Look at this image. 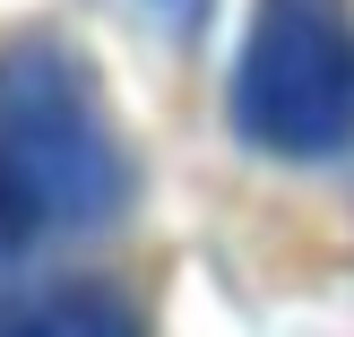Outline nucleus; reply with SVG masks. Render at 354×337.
Wrapping results in <instances>:
<instances>
[{"instance_id":"7ed1b4c3","label":"nucleus","mask_w":354,"mask_h":337,"mask_svg":"<svg viewBox=\"0 0 354 337\" xmlns=\"http://www.w3.org/2000/svg\"><path fill=\"white\" fill-rule=\"evenodd\" d=\"M0 337H138V311L121 294H95V286H69V294H44V303L9 311Z\"/></svg>"},{"instance_id":"f03ea898","label":"nucleus","mask_w":354,"mask_h":337,"mask_svg":"<svg viewBox=\"0 0 354 337\" xmlns=\"http://www.w3.org/2000/svg\"><path fill=\"white\" fill-rule=\"evenodd\" d=\"M234 121L268 156L354 147V0H259L234 69Z\"/></svg>"},{"instance_id":"f257e3e1","label":"nucleus","mask_w":354,"mask_h":337,"mask_svg":"<svg viewBox=\"0 0 354 337\" xmlns=\"http://www.w3.org/2000/svg\"><path fill=\"white\" fill-rule=\"evenodd\" d=\"M121 208V147L61 44L0 52V268Z\"/></svg>"}]
</instances>
